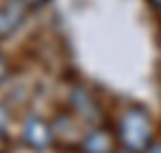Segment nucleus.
<instances>
[{"instance_id":"obj_1","label":"nucleus","mask_w":161,"mask_h":153,"mask_svg":"<svg viewBox=\"0 0 161 153\" xmlns=\"http://www.w3.org/2000/svg\"><path fill=\"white\" fill-rule=\"evenodd\" d=\"M118 139L130 153H140L152 144V120L144 108H128L118 117Z\"/></svg>"},{"instance_id":"obj_2","label":"nucleus","mask_w":161,"mask_h":153,"mask_svg":"<svg viewBox=\"0 0 161 153\" xmlns=\"http://www.w3.org/2000/svg\"><path fill=\"white\" fill-rule=\"evenodd\" d=\"M24 139L31 148H46L51 144V129L43 120L39 117H29L24 125Z\"/></svg>"},{"instance_id":"obj_3","label":"nucleus","mask_w":161,"mask_h":153,"mask_svg":"<svg viewBox=\"0 0 161 153\" xmlns=\"http://www.w3.org/2000/svg\"><path fill=\"white\" fill-rule=\"evenodd\" d=\"M82 148L84 153H113V136L103 129H96L84 139Z\"/></svg>"},{"instance_id":"obj_4","label":"nucleus","mask_w":161,"mask_h":153,"mask_svg":"<svg viewBox=\"0 0 161 153\" xmlns=\"http://www.w3.org/2000/svg\"><path fill=\"white\" fill-rule=\"evenodd\" d=\"M5 29H10V22H7V14L0 12V33L5 31Z\"/></svg>"},{"instance_id":"obj_5","label":"nucleus","mask_w":161,"mask_h":153,"mask_svg":"<svg viewBox=\"0 0 161 153\" xmlns=\"http://www.w3.org/2000/svg\"><path fill=\"white\" fill-rule=\"evenodd\" d=\"M144 153H161V144H149L144 148Z\"/></svg>"},{"instance_id":"obj_6","label":"nucleus","mask_w":161,"mask_h":153,"mask_svg":"<svg viewBox=\"0 0 161 153\" xmlns=\"http://www.w3.org/2000/svg\"><path fill=\"white\" fill-rule=\"evenodd\" d=\"M5 122H7V115H5V110H3V108H0V129H3V127H5Z\"/></svg>"},{"instance_id":"obj_7","label":"nucleus","mask_w":161,"mask_h":153,"mask_svg":"<svg viewBox=\"0 0 161 153\" xmlns=\"http://www.w3.org/2000/svg\"><path fill=\"white\" fill-rule=\"evenodd\" d=\"M149 5L154 7V10H159V12H161V0H149Z\"/></svg>"},{"instance_id":"obj_8","label":"nucleus","mask_w":161,"mask_h":153,"mask_svg":"<svg viewBox=\"0 0 161 153\" xmlns=\"http://www.w3.org/2000/svg\"><path fill=\"white\" fill-rule=\"evenodd\" d=\"M24 3H27V5H41L43 0H24Z\"/></svg>"},{"instance_id":"obj_9","label":"nucleus","mask_w":161,"mask_h":153,"mask_svg":"<svg viewBox=\"0 0 161 153\" xmlns=\"http://www.w3.org/2000/svg\"><path fill=\"white\" fill-rule=\"evenodd\" d=\"M5 74V62H3V58H0V77Z\"/></svg>"},{"instance_id":"obj_10","label":"nucleus","mask_w":161,"mask_h":153,"mask_svg":"<svg viewBox=\"0 0 161 153\" xmlns=\"http://www.w3.org/2000/svg\"><path fill=\"white\" fill-rule=\"evenodd\" d=\"M115 153H130V151H115Z\"/></svg>"}]
</instances>
